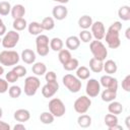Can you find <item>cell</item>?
Listing matches in <instances>:
<instances>
[{
	"label": "cell",
	"instance_id": "1",
	"mask_svg": "<svg viewBox=\"0 0 130 130\" xmlns=\"http://www.w3.org/2000/svg\"><path fill=\"white\" fill-rule=\"evenodd\" d=\"M121 29H122V23L120 21H115L109 26L104 39L106 40V43L110 49H117L120 47L121 41H120L119 32Z\"/></svg>",
	"mask_w": 130,
	"mask_h": 130
},
{
	"label": "cell",
	"instance_id": "2",
	"mask_svg": "<svg viewBox=\"0 0 130 130\" xmlns=\"http://www.w3.org/2000/svg\"><path fill=\"white\" fill-rule=\"evenodd\" d=\"M89 50H90L93 58H95L100 61H105L108 56V50H107L106 46L99 40L89 42Z\"/></svg>",
	"mask_w": 130,
	"mask_h": 130
},
{
	"label": "cell",
	"instance_id": "3",
	"mask_svg": "<svg viewBox=\"0 0 130 130\" xmlns=\"http://www.w3.org/2000/svg\"><path fill=\"white\" fill-rule=\"evenodd\" d=\"M20 60V56L16 51L4 50L0 53V64L3 66H15Z\"/></svg>",
	"mask_w": 130,
	"mask_h": 130
},
{
	"label": "cell",
	"instance_id": "4",
	"mask_svg": "<svg viewBox=\"0 0 130 130\" xmlns=\"http://www.w3.org/2000/svg\"><path fill=\"white\" fill-rule=\"evenodd\" d=\"M62 81H63V84L65 85V87L70 92L76 93L81 89V86H82L81 80L77 76H75L73 74L68 73V74L64 75L63 78H62Z\"/></svg>",
	"mask_w": 130,
	"mask_h": 130
},
{
	"label": "cell",
	"instance_id": "5",
	"mask_svg": "<svg viewBox=\"0 0 130 130\" xmlns=\"http://www.w3.org/2000/svg\"><path fill=\"white\" fill-rule=\"evenodd\" d=\"M50 40L46 35H39L37 36L36 39V47H37V53L41 56V57H45L49 54L50 51V46H49Z\"/></svg>",
	"mask_w": 130,
	"mask_h": 130
},
{
	"label": "cell",
	"instance_id": "6",
	"mask_svg": "<svg viewBox=\"0 0 130 130\" xmlns=\"http://www.w3.org/2000/svg\"><path fill=\"white\" fill-rule=\"evenodd\" d=\"M41 81L37 76H28L24 80V93L27 96H32L37 93Z\"/></svg>",
	"mask_w": 130,
	"mask_h": 130
},
{
	"label": "cell",
	"instance_id": "7",
	"mask_svg": "<svg viewBox=\"0 0 130 130\" xmlns=\"http://www.w3.org/2000/svg\"><path fill=\"white\" fill-rule=\"evenodd\" d=\"M48 107H49V112H51L53 114V116L57 117V118L62 117L66 112V108H65L64 103L58 98L52 99L49 102Z\"/></svg>",
	"mask_w": 130,
	"mask_h": 130
},
{
	"label": "cell",
	"instance_id": "8",
	"mask_svg": "<svg viewBox=\"0 0 130 130\" xmlns=\"http://www.w3.org/2000/svg\"><path fill=\"white\" fill-rule=\"evenodd\" d=\"M91 106V100L89 96L86 95H81L77 98L73 104V108L76 113L78 114H84L86 113Z\"/></svg>",
	"mask_w": 130,
	"mask_h": 130
},
{
	"label": "cell",
	"instance_id": "9",
	"mask_svg": "<svg viewBox=\"0 0 130 130\" xmlns=\"http://www.w3.org/2000/svg\"><path fill=\"white\" fill-rule=\"evenodd\" d=\"M19 41V34L17 30H8L4 35L2 39V46L5 49H12L14 48Z\"/></svg>",
	"mask_w": 130,
	"mask_h": 130
},
{
	"label": "cell",
	"instance_id": "10",
	"mask_svg": "<svg viewBox=\"0 0 130 130\" xmlns=\"http://www.w3.org/2000/svg\"><path fill=\"white\" fill-rule=\"evenodd\" d=\"M85 91H86L87 96H89V98H95V96H98V94L101 91L100 81H98L94 78H89L87 80V82H86Z\"/></svg>",
	"mask_w": 130,
	"mask_h": 130
},
{
	"label": "cell",
	"instance_id": "11",
	"mask_svg": "<svg viewBox=\"0 0 130 130\" xmlns=\"http://www.w3.org/2000/svg\"><path fill=\"white\" fill-rule=\"evenodd\" d=\"M91 35L92 37L95 39V40H103L105 38V35H106V28H105V25L102 21H94L92 22L91 26Z\"/></svg>",
	"mask_w": 130,
	"mask_h": 130
},
{
	"label": "cell",
	"instance_id": "12",
	"mask_svg": "<svg viewBox=\"0 0 130 130\" xmlns=\"http://www.w3.org/2000/svg\"><path fill=\"white\" fill-rule=\"evenodd\" d=\"M100 84L101 86H104L105 88H110L113 90H118V80L117 78L111 76L110 74L103 75L100 79Z\"/></svg>",
	"mask_w": 130,
	"mask_h": 130
},
{
	"label": "cell",
	"instance_id": "13",
	"mask_svg": "<svg viewBox=\"0 0 130 130\" xmlns=\"http://www.w3.org/2000/svg\"><path fill=\"white\" fill-rule=\"evenodd\" d=\"M59 89V83L56 81H49L47 82L43 87H42V94L49 99V98H52L53 95H55V93L58 91Z\"/></svg>",
	"mask_w": 130,
	"mask_h": 130
},
{
	"label": "cell",
	"instance_id": "14",
	"mask_svg": "<svg viewBox=\"0 0 130 130\" xmlns=\"http://www.w3.org/2000/svg\"><path fill=\"white\" fill-rule=\"evenodd\" d=\"M52 14H53V18H55L57 20H63L67 17L68 9L64 4L56 5V6H54V8L52 10Z\"/></svg>",
	"mask_w": 130,
	"mask_h": 130
},
{
	"label": "cell",
	"instance_id": "15",
	"mask_svg": "<svg viewBox=\"0 0 130 130\" xmlns=\"http://www.w3.org/2000/svg\"><path fill=\"white\" fill-rule=\"evenodd\" d=\"M13 117L17 122L23 123V122H27L30 119V113L26 109H18L14 112Z\"/></svg>",
	"mask_w": 130,
	"mask_h": 130
},
{
	"label": "cell",
	"instance_id": "16",
	"mask_svg": "<svg viewBox=\"0 0 130 130\" xmlns=\"http://www.w3.org/2000/svg\"><path fill=\"white\" fill-rule=\"evenodd\" d=\"M21 60L25 63V64H34L36 62V53L30 50V49H24L21 52Z\"/></svg>",
	"mask_w": 130,
	"mask_h": 130
},
{
	"label": "cell",
	"instance_id": "17",
	"mask_svg": "<svg viewBox=\"0 0 130 130\" xmlns=\"http://www.w3.org/2000/svg\"><path fill=\"white\" fill-rule=\"evenodd\" d=\"M65 45H66V47H67V49L69 51H75L80 46V40L76 36H70V37H68L66 39Z\"/></svg>",
	"mask_w": 130,
	"mask_h": 130
},
{
	"label": "cell",
	"instance_id": "18",
	"mask_svg": "<svg viewBox=\"0 0 130 130\" xmlns=\"http://www.w3.org/2000/svg\"><path fill=\"white\" fill-rule=\"evenodd\" d=\"M11 16L13 17V19L16 18H22L25 14V8L22 4H15L14 6L11 7Z\"/></svg>",
	"mask_w": 130,
	"mask_h": 130
},
{
	"label": "cell",
	"instance_id": "19",
	"mask_svg": "<svg viewBox=\"0 0 130 130\" xmlns=\"http://www.w3.org/2000/svg\"><path fill=\"white\" fill-rule=\"evenodd\" d=\"M103 67H104V61H100L93 57L89 60V68L92 72L101 73L103 71Z\"/></svg>",
	"mask_w": 130,
	"mask_h": 130
},
{
	"label": "cell",
	"instance_id": "20",
	"mask_svg": "<svg viewBox=\"0 0 130 130\" xmlns=\"http://www.w3.org/2000/svg\"><path fill=\"white\" fill-rule=\"evenodd\" d=\"M31 71L36 76H42L47 72V66L43 62H36L32 64Z\"/></svg>",
	"mask_w": 130,
	"mask_h": 130
},
{
	"label": "cell",
	"instance_id": "21",
	"mask_svg": "<svg viewBox=\"0 0 130 130\" xmlns=\"http://www.w3.org/2000/svg\"><path fill=\"white\" fill-rule=\"evenodd\" d=\"M108 111L109 113L111 114H114V115H119L123 112V106L121 103L119 102H116L115 100L110 102L109 106H108Z\"/></svg>",
	"mask_w": 130,
	"mask_h": 130
},
{
	"label": "cell",
	"instance_id": "22",
	"mask_svg": "<svg viewBox=\"0 0 130 130\" xmlns=\"http://www.w3.org/2000/svg\"><path fill=\"white\" fill-rule=\"evenodd\" d=\"M117 69H118V66L116 64V62L114 60H107L105 63H104V67H103V70H105V72L107 74H114L117 72Z\"/></svg>",
	"mask_w": 130,
	"mask_h": 130
},
{
	"label": "cell",
	"instance_id": "23",
	"mask_svg": "<svg viewBox=\"0 0 130 130\" xmlns=\"http://www.w3.org/2000/svg\"><path fill=\"white\" fill-rule=\"evenodd\" d=\"M77 124L81 128H88L91 125V117L85 113L80 114V116L77 118Z\"/></svg>",
	"mask_w": 130,
	"mask_h": 130
},
{
	"label": "cell",
	"instance_id": "24",
	"mask_svg": "<svg viewBox=\"0 0 130 130\" xmlns=\"http://www.w3.org/2000/svg\"><path fill=\"white\" fill-rule=\"evenodd\" d=\"M27 29H28V32L32 36H39L44 31V29L41 26V23L37 21H31L27 25Z\"/></svg>",
	"mask_w": 130,
	"mask_h": 130
},
{
	"label": "cell",
	"instance_id": "25",
	"mask_svg": "<svg viewBox=\"0 0 130 130\" xmlns=\"http://www.w3.org/2000/svg\"><path fill=\"white\" fill-rule=\"evenodd\" d=\"M116 98H117V91L116 90H113V89H110V88H106L102 92V100L104 102L110 103V102L114 101Z\"/></svg>",
	"mask_w": 130,
	"mask_h": 130
},
{
	"label": "cell",
	"instance_id": "26",
	"mask_svg": "<svg viewBox=\"0 0 130 130\" xmlns=\"http://www.w3.org/2000/svg\"><path fill=\"white\" fill-rule=\"evenodd\" d=\"M92 18L89 15H82L78 19V25L82 29H88L92 24Z\"/></svg>",
	"mask_w": 130,
	"mask_h": 130
},
{
	"label": "cell",
	"instance_id": "27",
	"mask_svg": "<svg viewBox=\"0 0 130 130\" xmlns=\"http://www.w3.org/2000/svg\"><path fill=\"white\" fill-rule=\"evenodd\" d=\"M118 16L120 19L124 21L130 20V6L129 5H123L118 10Z\"/></svg>",
	"mask_w": 130,
	"mask_h": 130
},
{
	"label": "cell",
	"instance_id": "28",
	"mask_svg": "<svg viewBox=\"0 0 130 130\" xmlns=\"http://www.w3.org/2000/svg\"><path fill=\"white\" fill-rule=\"evenodd\" d=\"M76 76L80 80H86L90 76V71L85 66H78L76 69Z\"/></svg>",
	"mask_w": 130,
	"mask_h": 130
},
{
	"label": "cell",
	"instance_id": "29",
	"mask_svg": "<svg viewBox=\"0 0 130 130\" xmlns=\"http://www.w3.org/2000/svg\"><path fill=\"white\" fill-rule=\"evenodd\" d=\"M49 46H50V49L51 50H53L55 52H59L60 50L63 49L64 43H63V41L60 38H53L52 40H50Z\"/></svg>",
	"mask_w": 130,
	"mask_h": 130
},
{
	"label": "cell",
	"instance_id": "30",
	"mask_svg": "<svg viewBox=\"0 0 130 130\" xmlns=\"http://www.w3.org/2000/svg\"><path fill=\"white\" fill-rule=\"evenodd\" d=\"M41 26L44 30H52L54 27H55V21H54V18L51 17V16H47L45 17L42 22H41Z\"/></svg>",
	"mask_w": 130,
	"mask_h": 130
},
{
	"label": "cell",
	"instance_id": "31",
	"mask_svg": "<svg viewBox=\"0 0 130 130\" xmlns=\"http://www.w3.org/2000/svg\"><path fill=\"white\" fill-rule=\"evenodd\" d=\"M72 58L71 56V53L68 49H62L59 51V54H58V59L59 61L61 62V64H65L66 62H68L70 59Z\"/></svg>",
	"mask_w": 130,
	"mask_h": 130
},
{
	"label": "cell",
	"instance_id": "32",
	"mask_svg": "<svg viewBox=\"0 0 130 130\" xmlns=\"http://www.w3.org/2000/svg\"><path fill=\"white\" fill-rule=\"evenodd\" d=\"M12 25H13L14 30L21 31V30H23V29L27 26V22H26V20H25L23 17H22V18H16V19L13 20Z\"/></svg>",
	"mask_w": 130,
	"mask_h": 130
},
{
	"label": "cell",
	"instance_id": "33",
	"mask_svg": "<svg viewBox=\"0 0 130 130\" xmlns=\"http://www.w3.org/2000/svg\"><path fill=\"white\" fill-rule=\"evenodd\" d=\"M54 119H55V117L53 116V114L51 112H43L40 115V121L45 125L52 124L54 122Z\"/></svg>",
	"mask_w": 130,
	"mask_h": 130
},
{
	"label": "cell",
	"instance_id": "34",
	"mask_svg": "<svg viewBox=\"0 0 130 130\" xmlns=\"http://www.w3.org/2000/svg\"><path fill=\"white\" fill-rule=\"evenodd\" d=\"M78 66H79V62H78V60L75 59V58H71L68 62H66L65 64H63V68H64L66 71H73V70H76Z\"/></svg>",
	"mask_w": 130,
	"mask_h": 130
},
{
	"label": "cell",
	"instance_id": "35",
	"mask_svg": "<svg viewBox=\"0 0 130 130\" xmlns=\"http://www.w3.org/2000/svg\"><path fill=\"white\" fill-rule=\"evenodd\" d=\"M105 124H106V126L108 128L118 124V117H117V115H114V114H111V113L107 114L105 116Z\"/></svg>",
	"mask_w": 130,
	"mask_h": 130
},
{
	"label": "cell",
	"instance_id": "36",
	"mask_svg": "<svg viewBox=\"0 0 130 130\" xmlns=\"http://www.w3.org/2000/svg\"><path fill=\"white\" fill-rule=\"evenodd\" d=\"M11 4L7 1H1L0 2V15L6 16L10 13L11 11Z\"/></svg>",
	"mask_w": 130,
	"mask_h": 130
},
{
	"label": "cell",
	"instance_id": "37",
	"mask_svg": "<svg viewBox=\"0 0 130 130\" xmlns=\"http://www.w3.org/2000/svg\"><path fill=\"white\" fill-rule=\"evenodd\" d=\"M21 88L18 86V85H12L10 87H8V93H9V96L12 98V99H17L21 95Z\"/></svg>",
	"mask_w": 130,
	"mask_h": 130
},
{
	"label": "cell",
	"instance_id": "38",
	"mask_svg": "<svg viewBox=\"0 0 130 130\" xmlns=\"http://www.w3.org/2000/svg\"><path fill=\"white\" fill-rule=\"evenodd\" d=\"M79 40L80 42H83V43H89L92 39V35H91V31L87 30V29H83L79 32Z\"/></svg>",
	"mask_w": 130,
	"mask_h": 130
},
{
	"label": "cell",
	"instance_id": "39",
	"mask_svg": "<svg viewBox=\"0 0 130 130\" xmlns=\"http://www.w3.org/2000/svg\"><path fill=\"white\" fill-rule=\"evenodd\" d=\"M16 74H17V76L20 78V77H23L25 74H26V68L24 67V66H22V65H15L14 67H13V69H12Z\"/></svg>",
	"mask_w": 130,
	"mask_h": 130
},
{
	"label": "cell",
	"instance_id": "40",
	"mask_svg": "<svg viewBox=\"0 0 130 130\" xmlns=\"http://www.w3.org/2000/svg\"><path fill=\"white\" fill-rule=\"evenodd\" d=\"M6 80H7V82L8 83H14V82H16L17 80H18V76H17V74L13 71V70H10V71H8V73H6Z\"/></svg>",
	"mask_w": 130,
	"mask_h": 130
},
{
	"label": "cell",
	"instance_id": "41",
	"mask_svg": "<svg viewBox=\"0 0 130 130\" xmlns=\"http://www.w3.org/2000/svg\"><path fill=\"white\" fill-rule=\"evenodd\" d=\"M122 88L127 92L130 91V74L126 75L125 78L122 80Z\"/></svg>",
	"mask_w": 130,
	"mask_h": 130
},
{
	"label": "cell",
	"instance_id": "42",
	"mask_svg": "<svg viewBox=\"0 0 130 130\" xmlns=\"http://www.w3.org/2000/svg\"><path fill=\"white\" fill-rule=\"evenodd\" d=\"M45 78H46V81L49 82V81H56L57 80V75L54 71H48L45 73Z\"/></svg>",
	"mask_w": 130,
	"mask_h": 130
},
{
	"label": "cell",
	"instance_id": "43",
	"mask_svg": "<svg viewBox=\"0 0 130 130\" xmlns=\"http://www.w3.org/2000/svg\"><path fill=\"white\" fill-rule=\"evenodd\" d=\"M8 90V82L6 79L0 77V93H5Z\"/></svg>",
	"mask_w": 130,
	"mask_h": 130
},
{
	"label": "cell",
	"instance_id": "44",
	"mask_svg": "<svg viewBox=\"0 0 130 130\" xmlns=\"http://www.w3.org/2000/svg\"><path fill=\"white\" fill-rule=\"evenodd\" d=\"M10 125L7 124L6 122L0 120V130H10Z\"/></svg>",
	"mask_w": 130,
	"mask_h": 130
},
{
	"label": "cell",
	"instance_id": "45",
	"mask_svg": "<svg viewBox=\"0 0 130 130\" xmlns=\"http://www.w3.org/2000/svg\"><path fill=\"white\" fill-rule=\"evenodd\" d=\"M5 34H6V26L3 23V20L0 18V37L1 36H4Z\"/></svg>",
	"mask_w": 130,
	"mask_h": 130
},
{
	"label": "cell",
	"instance_id": "46",
	"mask_svg": "<svg viewBox=\"0 0 130 130\" xmlns=\"http://www.w3.org/2000/svg\"><path fill=\"white\" fill-rule=\"evenodd\" d=\"M13 130H25V126L22 123H18L13 126Z\"/></svg>",
	"mask_w": 130,
	"mask_h": 130
},
{
	"label": "cell",
	"instance_id": "47",
	"mask_svg": "<svg viewBox=\"0 0 130 130\" xmlns=\"http://www.w3.org/2000/svg\"><path fill=\"white\" fill-rule=\"evenodd\" d=\"M122 129H123L122 126H120L119 124H116V125H114V126L109 128V130H122Z\"/></svg>",
	"mask_w": 130,
	"mask_h": 130
},
{
	"label": "cell",
	"instance_id": "48",
	"mask_svg": "<svg viewBox=\"0 0 130 130\" xmlns=\"http://www.w3.org/2000/svg\"><path fill=\"white\" fill-rule=\"evenodd\" d=\"M129 121H130V117L128 116V117L126 118V120H125V124H126V126H127V129H130V124H129Z\"/></svg>",
	"mask_w": 130,
	"mask_h": 130
},
{
	"label": "cell",
	"instance_id": "49",
	"mask_svg": "<svg viewBox=\"0 0 130 130\" xmlns=\"http://www.w3.org/2000/svg\"><path fill=\"white\" fill-rule=\"evenodd\" d=\"M53 1L58 2V3H60V4H66V3L69 2V0H53Z\"/></svg>",
	"mask_w": 130,
	"mask_h": 130
},
{
	"label": "cell",
	"instance_id": "50",
	"mask_svg": "<svg viewBox=\"0 0 130 130\" xmlns=\"http://www.w3.org/2000/svg\"><path fill=\"white\" fill-rule=\"evenodd\" d=\"M129 31H130V28L128 27V28L126 29V31H125V35H126V38H127L128 40L130 39V36H129Z\"/></svg>",
	"mask_w": 130,
	"mask_h": 130
},
{
	"label": "cell",
	"instance_id": "51",
	"mask_svg": "<svg viewBox=\"0 0 130 130\" xmlns=\"http://www.w3.org/2000/svg\"><path fill=\"white\" fill-rule=\"evenodd\" d=\"M3 73H4V68H3L2 65H0V76H1Z\"/></svg>",
	"mask_w": 130,
	"mask_h": 130
},
{
	"label": "cell",
	"instance_id": "52",
	"mask_svg": "<svg viewBox=\"0 0 130 130\" xmlns=\"http://www.w3.org/2000/svg\"><path fill=\"white\" fill-rule=\"evenodd\" d=\"M2 116H3V110H2V108L0 107V119L2 118Z\"/></svg>",
	"mask_w": 130,
	"mask_h": 130
},
{
	"label": "cell",
	"instance_id": "53",
	"mask_svg": "<svg viewBox=\"0 0 130 130\" xmlns=\"http://www.w3.org/2000/svg\"><path fill=\"white\" fill-rule=\"evenodd\" d=\"M2 43V39H1V37H0V44Z\"/></svg>",
	"mask_w": 130,
	"mask_h": 130
}]
</instances>
